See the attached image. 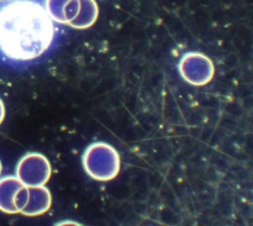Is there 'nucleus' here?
Here are the masks:
<instances>
[{"label": "nucleus", "instance_id": "nucleus-1", "mask_svg": "<svg viewBox=\"0 0 253 226\" xmlns=\"http://www.w3.org/2000/svg\"><path fill=\"white\" fill-rule=\"evenodd\" d=\"M54 37L52 19L31 0H16L0 10V49L9 58L32 60L42 55Z\"/></svg>", "mask_w": 253, "mask_h": 226}, {"label": "nucleus", "instance_id": "nucleus-2", "mask_svg": "<svg viewBox=\"0 0 253 226\" xmlns=\"http://www.w3.org/2000/svg\"><path fill=\"white\" fill-rule=\"evenodd\" d=\"M83 167L94 180L110 181L117 177L121 160L117 150L105 142H95L87 147L83 155Z\"/></svg>", "mask_w": 253, "mask_h": 226}, {"label": "nucleus", "instance_id": "nucleus-3", "mask_svg": "<svg viewBox=\"0 0 253 226\" xmlns=\"http://www.w3.org/2000/svg\"><path fill=\"white\" fill-rule=\"evenodd\" d=\"M51 176L47 158L40 153H28L17 164L16 177L27 187L45 185Z\"/></svg>", "mask_w": 253, "mask_h": 226}, {"label": "nucleus", "instance_id": "nucleus-4", "mask_svg": "<svg viewBox=\"0 0 253 226\" xmlns=\"http://www.w3.org/2000/svg\"><path fill=\"white\" fill-rule=\"evenodd\" d=\"M179 71L184 80L195 86L208 84L213 77L211 60L200 52H188L179 62Z\"/></svg>", "mask_w": 253, "mask_h": 226}, {"label": "nucleus", "instance_id": "nucleus-5", "mask_svg": "<svg viewBox=\"0 0 253 226\" xmlns=\"http://www.w3.org/2000/svg\"><path fill=\"white\" fill-rule=\"evenodd\" d=\"M29 201L21 213L27 216H37L46 212L51 205L49 189L43 186L29 187Z\"/></svg>", "mask_w": 253, "mask_h": 226}, {"label": "nucleus", "instance_id": "nucleus-6", "mask_svg": "<svg viewBox=\"0 0 253 226\" xmlns=\"http://www.w3.org/2000/svg\"><path fill=\"white\" fill-rule=\"evenodd\" d=\"M24 184L15 176L4 177L0 179V210L14 214L18 213L15 205V196L18 189Z\"/></svg>", "mask_w": 253, "mask_h": 226}, {"label": "nucleus", "instance_id": "nucleus-7", "mask_svg": "<svg viewBox=\"0 0 253 226\" xmlns=\"http://www.w3.org/2000/svg\"><path fill=\"white\" fill-rule=\"evenodd\" d=\"M98 14L99 9L95 0H80L79 13L68 25L75 29H87L96 22Z\"/></svg>", "mask_w": 253, "mask_h": 226}, {"label": "nucleus", "instance_id": "nucleus-8", "mask_svg": "<svg viewBox=\"0 0 253 226\" xmlns=\"http://www.w3.org/2000/svg\"><path fill=\"white\" fill-rule=\"evenodd\" d=\"M68 0H45V10L52 21L65 24L63 10Z\"/></svg>", "mask_w": 253, "mask_h": 226}, {"label": "nucleus", "instance_id": "nucleus-9", "mask_svg": "<svg viewBox=\"0 0 253 226\" xmlns=\"http://www.w3.org/2000/svg\"><path fill=\"white\" fill-rule=\"evenodd\" d=\"M79 9H80V0H68L63 10L65 24H69L71 21H73L76 18V16L79 13Z\"/></svg>", "mask_w": 253, "mask_h": 226}, {"label": "nucleus", "instance_id": "nucleus-10", "mask_svg": "<svg viewBox=\"0 0 253 226\" xmlns=\"http://www.w3.org/2000/svg\"><path fill=\"white\" fill-rule=\"evenodd\" d=\"M29 187L23 185L17 191L15 196V205L18 212H21L29 201Z\"/></svg>", "mask_w": 253, "mask_h": 226}, {"label": "nucleus", "instance_id": "nucleus-11", "mask_svg": "<svg viewBox=\"0 0 253 226\" xmlns=\"http://www.w3.org/2000/svg\"><path fill=\"white\" fill-rule=\"evenodd\" d=\"M4 117H5V106L2 100H0V124L2 123Z\"/></svg>", "mask_w": 253, "mask_h": 226}, {"label": "nucleus", "instance_id": "nucleus-12", "mask_svg": "<svg viewBox=\"0 0 253 226\" xmlns=\"http://www.w3.org/2000/svg\"><path fill=\"white\" fill-rule=\"evenodd\" d=\"M56 225H79L78 222L75 221H70V220H65V221H61L56 223Z\"/></svg>", "mask_w": 253, "mask_h": 226}, {"label": "nucleus", "instance_id": "nucleus-13", "mask_svg": "<svg viewBox=\"0 0 253 226\" xmlns=\"http://www.w3.org/2000/svg\"><path fill=\"white\" fill-rule=\"evenodd\" d=\"M1 171H2V165H1V162H0V175H1Z\"/></svg>", "mask_w": 253, "mask_h": 226}]
</instances>
